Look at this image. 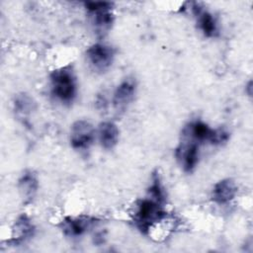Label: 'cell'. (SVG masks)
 <instances>
[{
    "instance_id": "6da1fadb",
    "label": "cell",
    "mask_w": 253,
    "mask_h": 253,
    "mask_svg": "<svg viewBox=\"0 0 253 253\" xmlns=\"http://www.w3.org/2000/svg\"><path fill=\"white\" fill-rule=\"evenodd\" d=\"M165 204L161 201L147 197L136 203L134 212L132 214V222L134 226L143 234H147L149 230L158 222L163 220L166 215Z\"/></svg>"
},
{
    "instance_id": "7a4b0ae2",
    "label": "cell",
    "mask_w": 253,
    "mask_h": 253,
    "mask_svg": "<svg viewBox=\"0 0 253 253\" xmlns=\"http://www.w3.org/2000/svg\"><path fill=\"white\" fill-rule=\"evenodd\" d=\"M52 96L64 105L71 104L77 95V79L70 66L53 70L49 75Z\"/></svg>"
},
{
    "instance_id": "3957f363",
    "label": "cell",
    "mask_w": 253,
    "mask_h": 253,
    "mask_svg": "<svg viewBox=\"0 0 253 253\" xmlns=\"http://www.w3.org/2000/svg\"><path fill=\"white\" fill-rule=\"evenodd\" d=\"M113 3L107 1H87L84 7L92 21L97 34L104 36L114 24Z\"/></svg>"
},
{
    "instance_id": "277c9868",
    "label": "cell",
    "mask_w": 253,
    "mask_h": 253,
    "mask_svg": "<svg viewBox=\"0 0 253 253\" xmlns=\"http://www.w3.org/2000/svg\"><path fill=\"white\" fill-rule=\"evenodd\" d=\"M115 54V49L112 46L101 42L90 45L86 50L87 62L98 73H105L111 68Z\"/></svg>"
},
{
    "instance_id": "5b68a950",
    "label": "cell",
    "mask_w": 253,
    "mask_h": 253,
    "mask_svg": "<svg viewBox=\"0 0 253 253\" xmlns=\"http://www.w3.org/2000/svg\"><path fill=\"white\" fill-rule=\"evenodd\" d=\"M176 158L185 172H192L200 158V143L182 131V140L175 151Z\"/></svg>"
},
{
    "instance_id": "8992f818",
    "label": "cell",
    "mask_w": 253,
    "mask_h": 253,
    "mask_svg": "<svg viewBox=\"0 0 253 253\" xmlns=\"http://www.w3.org/2000/svg\"><path fill=\"white\" fill-rule=\"evenodd\" d=\"M95 133V128L90 122L77 120L70 128V144L75 149H87L93 144Z\"/></svg>"
},
{
    "instance_id": "52a82bcc",
    "label": "cell",
    "mask_w": 253,
    "mask_h": 253,
    "mask_svg": "<svg viewBox=\"0 0 253 253\" xmlns=\"http://www.w3.org/2000/svg\"><path fill=\"white\" fill-rule=\"evenodd\" d=\"M192 12L196 18L198 28L207 38H215L218 33V24L215 17L201 3H192Z\"/></svg>"
},
{
    "instance_id": "ba28073f",
    "label": "cell",
    "mask_w": 253,
    "mask_h": 253,
    "mask_svg": "<svg viewBox=\"0 0 253 253\" xmlns=\"http://www.w3.org/2000/svg\"><path fill=\"white\" fill-rule=\"evenodd\" d=\"M97 222L98 219L93 216H67L61 221V229L66 236L74 238L83 235Z\"/></svg>"
},
{
    "instance_id": "9c48e42d",
    "label": "cell",
    "mask_w": 253,
    "mask_h": 253,
    "mask_svg": "<svg viewBox=\"0 0 253 253\" xmlns=\"http://www.w3.org/2000/svg\"><path fill=\"white\" fill-rule=\"evenodd\" d=\"M136 83L132 78H126L116 88L113 96V105L117 111H124L134 100Z\"/></svg>"
},
{
    "instance_id": "30bf717a",
    "label": "cell",
    "mask_w": 253,
    "mask_h": 253,
    "mask_svg": "<svg viewBox=\"0 0 253 253\" xmlns=\"http://www.w3.org/2000/svg\"><path fill=\"white\" fill-rule=\"evenodd\" d=\"M238 187L234 180L225 178L216 182L211 190V200L217 205H226L236 197Z\"/></svg>"
},
{
    "instance_id": "8fae6325",
    "label": "cell",
    "mask_w": 253,
    "mask_h": 253,
    "mask_svg": "<svg viewBox=\"0 0 253 253\" xmlns=\"http://www.w3.org/2000/svg\"><path fill=\"white\" fill-rule=\"evenodd\" d=\"M36 227L30 217L23 213L18 216L12 227V236L9 242L13 245H19L28 239L32 238L35 234Z\"/></svg>"
},
{
    "instance_id": "7c38bea8",
    "label": "cell",
    "mask_w": 253,
    "mask_h": 253,
    "mask_svg": "<svg viewBox=\"0 0 253 253\" xmlns=\"http://www.w3.org/2000/svg\"><path fill=\"white\" fill-rule=\"evenodd\" d=\"M18 188L24 205L31 204L39 189V180L35 172L32 170L24 171L18 181Z\"/></svg>"
},
{
    "instance_id": "4fadbf2b",
    "label": "cell",
    "mask_w": 253,
    "mask_h": 253,
    "mask_svg": "<svg viewBox=\"0 0 253 253\" xmlns=\"http://www.w3.org/2000/svg\"><path fill=\"white\" fill-rule=\"evenodd\" d=\"M120 130L113 122H102L98 127V137L100 144L105 149H113L119 141Z\"/></svg>"
},
{
    "instance_id": "5bb4252c",
    "label": "cell",
    "mask_w": 253,
    "mask_h": 253,
    "mask_svg": "<svg viewBox=\"0 0 253 253\" xmlns=\"http://www.w3.org/2000/svg\"><path fill=\"white\" fill-rule=\"evenodd\" d=\"M13 107L16 116L22 120L24 124H27L33 112L36 111L37 105L29 94L19 93L14 97Z\"/></svg>"
},
{
    "instance_id": "9a60e30c",
    "label": "cell",
    "mask_w": 253,
    "mask_h": 253,
    "mask_svg": "<svg viewBox=\"0 0 253 253\" xmlns=\"http://www.w3.org/2000/svg\"><path fill=\"white\" fill-rule=\"evenodd\" d=\"M151 181V185L148 188V196L163 203H166V194L164 187L160 181L159 175L157 173H153Z\"/></svg>"
},
{
    "instance_id": "2e32d148",
    "label": "cell",
    "mask_w": 253,
    "mask_h": 253,
    "mask_svg": "<svg viewBox=\"0 0 253 253\" xmlns=\"http://www.w3.org/2000/svg\"><path fill=\"white\" fill-rule=\"evenodd\" d=\"M229 139V132L223 128H213V134L211 140V144L212 145H222Z\"/></svg>"
}]
</instances>
